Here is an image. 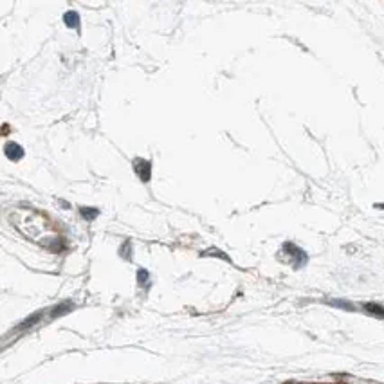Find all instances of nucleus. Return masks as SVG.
<instances>
[{
    "mask_svg": "<svg viewBox=\"0 0 384 384\" xmlns=\"http://www.w3.org/2000/svg\"><path fill=\"white\" fill-rule=\"evenodd\" d=\"M283 253L289 255V260L292 262L294 265V269H299V267H303L307 264V255H305V251H301L298 245L290 244V242H285L283 244Z\"/></svg>",
    "mask_w": 384,
    "mask_h": 384,
    "instance_id": "obj_1",
    "label": "nucleus"
},
{
    "mask_svg": "<svg viewBox=\"0 0 384 384\" xmlns=\"http://www.w3.org/2000/svg\"><path fill=\"white\" fill-rule=\"evenodd\" d=\"M134 170H135V173L139 175V179L143 180V182H148L150 177H152V165H150V161L135 159L134 161Z\"/></svg>",
    "mask_w": 384,
    "mask_h": 384,
    "instance_id": "obj_2",
    "label": "nucleus"
},
{
    "mask_svg": "<svg viewBox=\"0 0 384 384\" xmlns=\"http://www.w3.org/2000/svg\"><path fill=\"white\" fill-rule=\"evenodd\" d=\"M4 154L11 161H20L24 157V150H22L20 145H16V143H7L4 148Z\"/></svg>",
    "mask_w": 384,
    "mask_h": 384,
    "instance_id": "obj_3",
    "label": "nucleus"
},
{
    "mask_svg": "<svg viewBox=\"0 0 384 384\" xmlns=\"http://www.w3.org/2000/svg\"><path fill=\"white\" fill-rule=\"evenodd\" d=\"M72 309H74V303H72V301H63V303L56 305L55 309L51 310V318H60V316H65Z\"/></svg>",
    "mask_w": 384,
    "mask_h": 384,
    "instance_id": "obj_4",
    "label": "nucleus"
},
{
    "mask_svg": "<svg viewBox=\"0 0 384 384\" xmlns=\"http://www.w3.org/2000/svg\"><path fill=\"white\" fill-rule=\"evenodd\" d=\"M363 309L368 312L370 316H375V318H381L384 320V305H379V303H364Z\"/></svg>",
    "mask_w": 384,
    "mask_h": 384,
    "instance_id": "obj_5",
    "label": "nucleus"
},
{
    "mask_svg": "<svg viewBox=\"0 0 384 384\" xmlns=\"http://www.w3.org/2000/svg\"><path fill=\"white\" fill-rule=\"evenodd\" d=\"M65 24L69 25V27H74V29H80V15L76 13V11H67L63 16Z\"/></svg>",
    "mask_w": 384,
    "mask_h": 384,
    "instance_id": "obj_6",
    "label": "nucleus"
},
{
    "mask_svg": "<svg viewBox=\"0 0 384 384\" xmlns=\"http://www.w3.org/2000/svg\"><path fill=\"white\" fill-rule=\"evenodd\" d=\"M42 316H44V312H36V314H33L31 318H27L25 321H22V323L18 325V329H20V330L29 329V327H33V325H36L38 321L42 320Z\"/></svg>",
    "mask_w": 384,
    "mask_h": 384,
    "instance_id": "obj_7",
    "label": "nucleus"
},
{
    "mask_svg": "<svg viewBox=\"0 0 384 384\" xmlns=\"http://www.w3.org/2000/svg\"><path fill=\"white\" fill-rule=\"evenodd\" d=\"M329 305H332V307H339V309H344V310H354L355 309L350 301H343V299H332V301H329Z\"/></svg>",
    "mask_w": 384,
    "mask_h": 384,
    "instance_id": "obj_8",
    "label": "nucleus"
},
{
    "mask_svg": "<svg viewBox=\"0 0 384 384\" xmlns=\"http://www.w3.org/2000/svg\"><path fill=\"white\" fill-rule=\"evenodd\" d=\"M80 213H81V217H83V219L92 220V219H96V217L100 215V211L96 210V208H81Z\"/></svg>",
    "mask_w": 384,
    "mask_h": 384,
    "instance_id": "obj_9",
    "label": "nucleus"
},
{
    "mask_svg": "<svg viewBox=\"0 0 384 384\" xmlns=\"http://www.w3.org/2000/svg\"><path fill=\"white\" fill-rule=\"evenodd\" d=\"M148 281V271H145V269H139L137 271V283L143 287V285Z\"/></svg>",
    "mask_w": 384,
    "mask_h": 384,
    "instance_id": "obj_10",
    "label": "nucleus"
}]
</instances>
